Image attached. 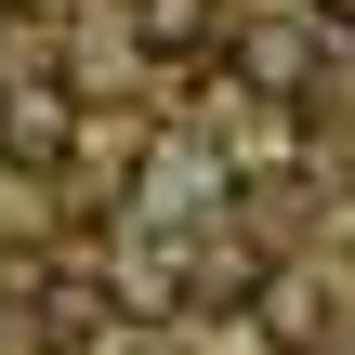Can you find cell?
Returning <instances> with one entry per match:
<instances>
[{
    "label": "cell",
    "mask_w": 355,
    "mask_h": 355,
    "mask_svg": "<svg viewBox=\"0 0 355 355\" xmlns=\"http://www.w3.org/2000/svg\"><path fill=\"white\" fill-rule=\"evenodd\" d=\"M0 132H13V158H40V171L66 158V105H53V92H0Z\"/></svg>",
    "instance_id": "6da1fadb"
},
{
    "label": "cell",
    "mask_w": 355,
    "mask_h": 355,
    "mask_svg": "<svg viewBox=\"0 0 355 355\" xmlns=\"http://www.w3.org/2000/svg\"><path fill=\"white\" fill-rule=\"evenodd\" d=\"M145 40H158V53H198L211 13H198V0H145Z\"/></svg>",
    "instance_id": "7a4b0ae2"
},
{
    "label": "cell",
    "mask_w": 355,
    "mask_h": 355,
    "mask_svg": "<svg viewBox=\"0 0 355 355\" xmlns=\"http://www.w3.org/2000/svg\"><path fill=\"white\" fill-rule=\"evenodd\" d=\"M316 13H329V26H355V0H316Z\"/></svg>",
    "instance_id": "3957f363"
},
{
    "label": "cell",
    "mask_w": 355,
    "mask_h": 355,
    "mask_svg": "<svg viewBox=\"0 0 355 355\" xmlns=\"http://www.w3.org/2000/svg\"><path fill=\"white\" fill-rule=\"evenodd\" d=\"M0 329H13V316H0Z\"/></svg>",
    "instance_id": "277c9868"
}]
</instances>
